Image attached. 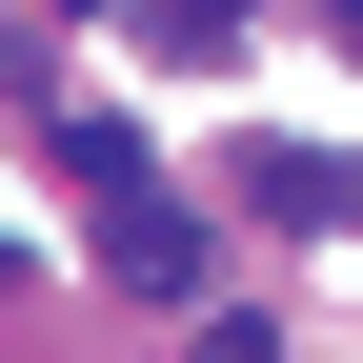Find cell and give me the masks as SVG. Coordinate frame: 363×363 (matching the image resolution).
<instances>
[{"instance_id": "6da1fadb", "label": "cell", "mask_w": 363, "mask_h": 363, "mask_svg": "<svg viewBox=\"0 0 363 363\" xmlns=\"http://www.w3.org/2000/svg\"><path fill=\"white\" fill-rule=\"evenodd\" d=\"M101 283L121 303H202V222H182V202H121L101 222Z\"/></svg>"}, {"instance_id": "7a4b0ae2", "label": "cell", "mask_w": 363, "mask_h": 363, "mask_svg": "<svg viewBox=\"0 0 363 363\" xmlns=\"http://www.w3.org/2000/svg\"><path fill=\"white\" fill-rule=\"evenodd\" d=\"M61 162H81V202H162V162H142V121H61Z\"/></svg>"}, {"instance_id": "3957f363", "label": "cell", "mask_w": 363, "mask_h": 363, "mask_svg": "<svg viewBox=\"0 0 363 363\" xmlns=\"http://www.w3.org/2000/svg\"><path fill=\"white\" fill-rule=\"evenodd\" d=\"M242 202H262V222H323V202H343V182H323V162H303V142H242Z\"/></svg>"}, {"instance_id": "277c9868", "label": "cell", "mask_w": 363, "mask_h": 363, "mask_svg": "<svg viewBox=\"0 0 363 363\" xmlns=\"http://www.w3.org/2000/svg\"><path fill=\"white\" fill-rule=\"evenodd\" d=\"M202 363H283V343H262V323H202Z\"/></svg>"}, {"instance_id": "5b68a950", "label": "cell", "mask_w": 363, "mask_h": 363, "mask_svg": "<svg viewBox=\"0 0 363 363\" xmlns=\"http://www.w3.org/2000/svg\"><path fill=\"white\" fill-rule=\"evenodd\" d=\"M343 40H363V0H343Z\"/></svg>"}]
</instances>
